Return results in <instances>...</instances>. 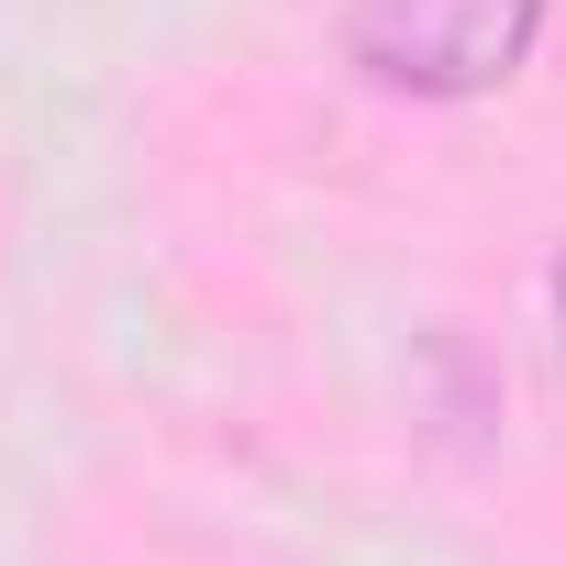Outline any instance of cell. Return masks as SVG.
<instances>
[{
	"label": "cell",
	"mask_w": 566,
	"mask_h": 566,
	"mask_svg": "<svg viewBox=\"0 0 566 566\" xmlns=\"http://www.w3.org/2000/svg\"><path fill=\"white\" fill-rule=\"evenodd\" d=\"M555 0H345V67L400 101H489L533 67Z\"/></svg>",
	"instance_id": "6da1fadb"
}]
</instances>
